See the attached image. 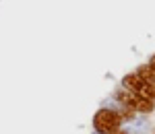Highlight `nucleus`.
<instances>
[{"label": "nucleus", "instance_id": "nucleus-1", "mask_svg": "<svg viewBox=\"0 0 155 134\" xmlns=\"http://www.w3.org/2000/svg\"><path fill=\"white\" fill-rule=\"evenodd\" d=\"M122 87H124V91H128V93L137 95V97L147 99V101H151V103L155 101V87H149L143 78H139L137 74H126V76L122 78Z\"/></svg>", "mask_w": 155, "mask_h": 134}, {"label": "nucleus", "instance_id": "nucleus-2", "mask_svg": "<svg viewBox=\"0 0 155 134\" xmlns=\"http://www.w3.org/2000/svg\"><path fill=\"white\" fill-rule=\"evenodd\" d=\"M120 122H122L120 113H116L112 110H99L95 113V118H93V126H95L97 132H101V134H114L118 130Z\"/></svg>", "mask_w": 155, "mask_h": 134}, {"label": "nucleus", "instance_id": "nucleus-3", "mask_svg": "<svg viewBox=\"0 0 155 134\" xmlns=\"http://www.w3.org/2000/svg\"><path fill=\"white\" fill-rule=\"evenodd\" d=\"M118 101H122L124 105H128L130 110L134 111H143V113H149V111H153L155 103H151V101H147V99H141L137 97V95H132V93H128V91H118Z\"/></svg>", "mask_w": 155, "mask_h": 134}, {"label": "nucleus", "instance_id": "nucleus-4", "mask_svg": "<svg viewBox=\"0 0 155 134\" xmlns=\"http://www.w3.org/2000/svg\"><path fill=\"white\" fill-rule=\"evenodd\" d=\"M137 76H139V78H143V81H145L149 87H155V72L149 68V66H141Z\"/></svg>", "mask_w": 155, "mask_h": 134}, {"label": "nucleus", "instance_id": "nucleus-5", "mask_svg": "<svg viewBox=\"0 0 155 134\" xmlns=\"http://www.w3.org/2000/svg\"><path fill=\"white\" fill-rule=\"evenodd\" d=\"M149 68H151V70H153V72H155V56H153V58H151V62H149Z\"/></svg>", "mask_w": 155, "mask_h": 134}, {"label": "nucleus", "instance_id": "nucleus-6", "mask_svg": "<svg viewBox=\"0 0 155 134\" xmlns=\"http://www.w3.org/2000/svg\"><path fill=\"white\" fill-rule=\"evenodd\" d=\"M114 134H128V132H114Z\"/></svg>", "mask_w": 155, "mask_h": 134}]
</instances>
